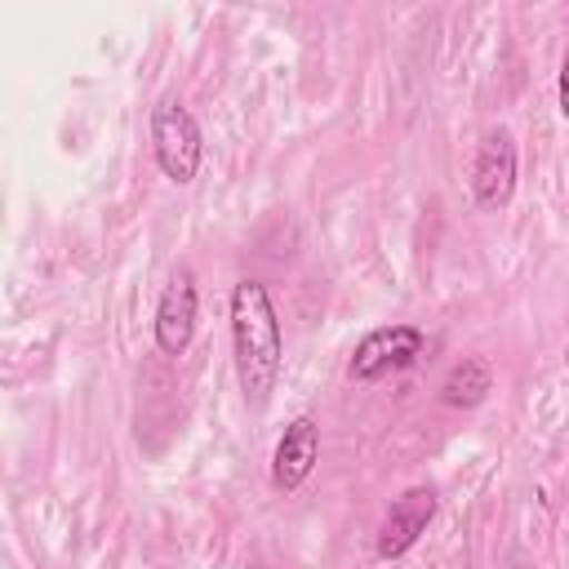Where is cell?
<instances>
[{
	"mask_svg": "<svg viewBox=\"0 0 569 569\" xmlns=\"http://www.w3.org/2000/svg\"><path fill=\"white\" fill-rule=\"evenodd\" d=\"M227 316H231V360H236V382L244 391V405L267 409L284 369V338H280V320L267 284L253 276L236 280L227 298Z\"/></svg>",
	"mask_w": 569,
	"mask_h": 569,
	"instance_id": "obj_1",
	"label": "cell"
},
{
	"mask_svg": "<svg viewBox=\"0 0 569 569\" xmlns=\"http://www.w3.org/2000/svg\"><path fill=\"white\" fill-rule=\"evenodd\" d=\"M147 133H151V156H156L160 173L173 187L196 182L200 160H204V138H200V124L178 93L156 98V107L147 116Z\"/></svg>",
	"mask_w": 569,
	"mask_h": 569,
	"instance_id": "obj_2",
	"label": "cell"
},
{
	"mask_svg": "<svg viewBox=\"0 0 569 569\" xmlns=\"http://www.w3.org/2000/svg\"><path fill=\"white\" fill-rule=\"evenodd\" d=\"M427 333L409 320H391V325H373L356 347H351V360H347V378L351 382H382L391 373H405L413 365H422L427 356Z\"/></svg>",
	"mask_w": 569,
	"mask_h": 569,
	"instance_id": "obj_3",
	"label": "cell"
},
{
	"mask_svg": "<svg viewBox=\"0 0 569 569\" xmlns=\"http://www.w3.org/2000/svg\"><path fill=\"white\" fill-rule=\"evenodd\" d=\"M516 178H520L516 133L507 124H489L476 142V156H471V200H476V209H485V213L507 209L511 196H516Z\"/></svg>",
	"mask_w": 569,
	"mask_h": 569,
	"instance_id": "obj_4",
	"label": "cell"
},
{
	"mask_svg": "<svg viewBox=\"0 0 569 569\" xmlns=\"http://www.w3.org/2000/svg\"><path fill=\"white\" fill-rule=\"evenodd\" d=\"M196 325H200V289H196V271L191 267H173L156 316H151V338L164 356H187V347L196 342Z\"/></svg>",
	"mask_w": 569,
	"mask_h": 569,
	"instance_id": "obj_5",
	"label": "cell"
},
{
	"mask_svg": "<svg viewBox=\"0 0 569 569\" xmlns=\"http://www.w3.org/2000/svg\"><path fill=\"white\" fill-rule=\"evenodd\" d=\"M440 511V493L431 485H409L405 493L391 498V507L382 511L378 520V533H373V556L378 560H400L418 547V538L427 533V525L436 520Z\"/></svg>",
	"mask_w": 569,
	"mask_h": 569,
	"instance_id": "obj_6",
	"label": "cell"
},
{
	"mask_svg": "<svg viewBox=\"0 0 569 569\" xmlns=\"http://www.w3.org/2000/svg\"><path fill=\"white\" fill-rule=\"evenodd\" d=\"M320 462V422L311 413H298L284 422L276 449H271V489L276 493H298L307 476Z\"/></svg>",
	"mask_w": 569,
	"mask_h": 569,
	"instance_id": "obj_7",
	"label": "cell"
},
{
	"mask_svg": "<svg viewBox=\"0 0 569 569\" xmlns=\"http://www.w3.org/2000/svg\"><path fill=\"white\" fill-rule=\"evenodd\" d=\"M489 391H493V365L485 356H462L445 373V382H440V405H449V409H476V405L489 400Z\"/></svg>",
	"mask_w": 569,
	"mask_h": 569,
	"instance_id": "obj_8",
	"label": "cell"
},
{
	"mask_svg": "<svg viewBox=\"0 0 569 569\" xmlns=\"http://www.w3.org/2000/svg\"><path fill=\"white\" fill-rule=\"evenodd\" d=\"M556 107H560V116L569 120V44H565V58H560V76H556Z\"/></svg>",
	"mask_w": 569,
	"mask_h": 569,
	"instance_id": "obj_9",
	"label": "cell"
}]
</instances>
